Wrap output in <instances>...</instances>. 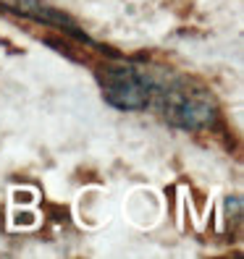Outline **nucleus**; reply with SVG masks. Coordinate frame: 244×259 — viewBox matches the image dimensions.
<instances>
[{"label":"nucleus","instance_id":"obj_1","mask_svg":"<svg viewBox=\"0 0 244 259\" xmlns=\"http://www.w3.org/2000/svg\"><path fill=\"white\" fill-rule=\"evenodd\" d=\"M152 105L158 108L165 123L181 131H213L221 120L218 100L210 89L192 76H173L160 81Z\"/></svg>","mask_w":244,"mask_h":259},{"label":"nucleus","instance_id":"obj_2","mask_svg":"<svg viewBox=\"0 0 244 259\" xmlns=\"http://www.w3.org/2000/svg\"><path fill=\"white\" fill-rule=\"evenodd\" d=\"M100 84L102 100L116 110L140 113L147 110L155 97L160 79L140 60H126L124 55H105L100 66H92Z\"/></svg>","mask_w":244,"mask_h":259},{"label":"nucleus","instance_id":"obj_3","mask_svg":"<svg viewBox=\"0 0 244 259\" xmlns=\"http://www.w3.org/2000/svg\"><path fill=\"white\" fill-rule=\"evenodd\" d=\"M0 11L11 13V16H21V19L32 21V24L45 26V29H55L58 34L84 45L87 50H92L97 55H118L116 50H111V48H105L102 42H97L89 32H84V26L76 21L71 13L60 11L58 6L48 3V0H0Z\"/></svg>","mask_w":244,"mask_h":259}]
</instances>
